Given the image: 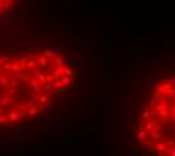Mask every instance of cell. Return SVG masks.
<instances>
[{"mask_svg":"<svg viewBox=\"0 0 175 156\" xmlns=\"http://www.w3.org/2000/svg\"><path fill=\"white\" fill-rule=\"evenodd\" d=\"M72 83L71 63L55 50L0 54V126L39 116Z\"/></svg>","mask_w":175,"mask_h":156,"instance_id":"obj_1","label":"cell"},{"mask_svg":"<svg viewBox=\"0 0 175 156\" xmlns=\"http://www.w3.org/2000/svg\"><path fill=\"white\" fill-rule=\"evenodd\" d=\"M133 140L145 156H175V74L150 84L134 119Z\"/></svg>","mask_w":175,"mask_h":156,"instance_id":"obj_2","label":"cell"},{"mask_svg":"<svg viewBox=\"0 0 175 156\" xmlns=\"http://www.w3.org/2000/svg\"><path fill=\"white\" fill-rule=\"evenodd\" d=\"M14 2H15V0H0V17H2L5 12L9 11V8L14 5Z\"/></svg>","mask_w":175,"mask_h":156,"instance_id":"obj_3","label":"cell"}]
</instances>
